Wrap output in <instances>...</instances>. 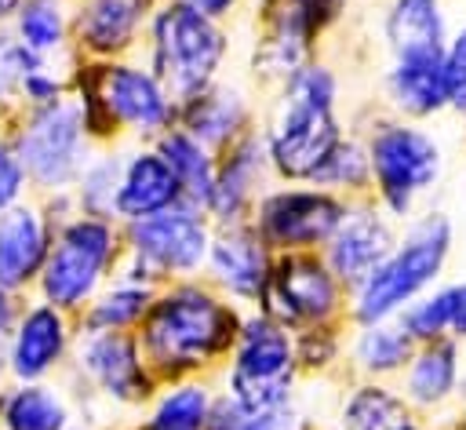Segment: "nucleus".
<instances>
[{"label":"nucleus","mask_w":466,"mask_h":430,"mask_svg":"<svg viewBox=\"0 0 466 430\" xmlns=\"http://www.w3.org/2000/svg\"><path fill=\"white\" fill-rule=\"evenodd\" d=\"M240 321L244 310L237 302L218 295L208 281L186 277L157 288L135 339L157 383L200 379L229 357Z\"/></svg>","instance_id":"f257e3e1"},{"label":"nucleus","mask_w":466,"mask_h":430,"mask_svg":"<svg viewBox=\"0 0 466 430\" xmlns=\"http://www.w3.org/2000/svg\"><path fill=\"white\" fill-rule=\"evenodd\" d=\"M339 102L342 80L320 58H309L277 84L273 117L262 128V146L277 182H309L328 153L342 142L350 128Z\"/></svg>","instance_id":"f03ea898"},{"label":"nucleus","mask_w":466,"mask_h":430,"mask_svg":"<svg viewBox=\"0 0 466 430\" xmlns=\"http://www.w3.org/2000/svg\"><path fill=\"white\" fill-rule=\"evenodd\" d=\"M455 251V226L441 208H419L382 262L350 292L346 324H371L397 317L408 302L444 281V270Z\"/></svg>","instance_id":"7ed1b4c3"},{"label":"nucleus","mask_w":466,"mask_h":430,"mask_svg":"<svg viewBox=\"0 0 466 430\" xmlns=\"http://www.w3.org/2000/svg\"><path fill=\"white\" fill-rule=\"evenodd\" d=\"M368 168H371V200L397 222H408L422 200L437 189L444 175L441 138L419 124L393 113H379L360 128Z\"/></svg>","instance_id":"20e7f679"},{"label":"nucleus","mask_w":466,"mask_h":430,"mask_svg":"<svg viewBox=\"0 0 466 430\" xmlns=\"http://www.w3.org/2000/svg\"><path fill=\"white\" fill-rule=\"evenodd\" d=\"M146 51L153 77L175 102H186L218 80L229 55V33L222 22L200 11L164 0L146 26Z\"/></svg>","instance_id":"39448f33"},{"label":"nucleus","mask_w":466,"mask_h":430,"mask_svg":"<svg viewBox=\"0 0 466 430\" xmlns=\"http://www.w3.org/2000/svg\"><path fill=\"white\" fill-rule=\"evenodd\" d=\"M211 244V219L189 204L164 208L138 222H124V273L160 288L197 277Z\"/></svg>","instance_id":"423d86ee"},{"label":"nucleus","mask_w":466,"mask_h":430,"mask_svg":"<svg viewBox=\"0 0 466 430\" xmlns=\"http://www.w3.org/2000/svg\"><path fill=\"white\" fill-rule=\"evenodd\" d=\"M84 124L95 131H135L138 138H157L178 120V102L153 77L149 66L102 62L91 69L80 102Z\"/></svg>","instance_id":"0eeeda50"},{"label":"nucleus","mask_w":466,"mask_h":430,"mask_svg":"<svg viewBox=\"0 0 466 430\" xmlns=\"http://www.w3.org/2000/svg\"><path fill=\"white\" fill-rule=\"evenodd\" d=\"M295 383V335L262 310L244 313L226 357V394L251 408H288Z\"/></svg>","instance_id":"6e6552de"},{"label":"nucleus","mask_w":466,"mask_h":430,"mask_svg":"<svg viewBox=\"0 0 466 430\" xmlns=\"http://www.w3.org/2000/svg\"><path fill=\"white\" fill-rule=\"evenodd\" d=\"M350 292L328 270L320 251H284L273 259L258 310L288 332L313 324H346Z\"/></svg>","instance_id":"1a4fd4ad"},{"label":"nucleus","mask_w":466,"mask_h":430,"mask_svg":"<svg viewBox=\"0 0 466 430\" xmlns=\"http://www.w3.org/2000/svg\"><path fill=\"white\" fill-rule=\"evenodd\" d=\"M346 197L328 193L309 182H277L266 186L262 197L251 208V226L262 233V241L284 255V251H320L335 226L346 215Z\"/></svg>","instance_id":"9d476101"},{"label":"nucleus","mask_w":466,"mask_h":430,"mask_svg":"<svg viewBox=\"0 0 466 430\" xmlns=\"http://www.w3.org/2000/svg\"><path fill=\"white\" fill-rule=\"evenodd\" d=\"M120 241L124 237L113 226V219H95V215L73 219L58 233V244L47 259L44 295L62 310H73L84 299H91L98 284L109 277V270H116Z\"/></svg>","instance_id":"9b49d317"},{"label":"nucleus","mask_w":466,"mask_h":430,"mask_svg":"<svg viewBox=\"0 0 466 430\" xmlns=\"http://www.w3.org/2000/svg\"><path fill=\"white\" fill-rule=\"evenodd\" d=\"M273 259H277V251L262 241V233L251 226V219L218 222V226L211 222V244H208V259H204L200 273L229 302L258 310Z\"/></svg>","instance_id":"f8f14e48"},{"label":"nucleus","mask_w":466,"mask_h":430,"mask_svg":"<svg viewBox=\"0 0 466 430\" xmlns=\"http://www.w3.org/2000/svg\"><path fill=\"white\" fill-rule=\"evenodd\" d=\"M84 113L76 102H51L44 106L22 131L18 164L40 186H66L84 168Z\"/></svg>","instance_id":"ddd939ff"},{"label":"nucleus","mask_w":466,"mask_h":430,"mask_svg":"<svg viewBox=\"0 0 466 430\" xmlns=\"http://www.w3.org/2000/svg\"><path fill=\"white\" fill-rule=\"evenodd\" d=\"M382 106L400 120L430 124L448 113L444 102V44H419L386 51L382 69Z\"/></svg>","instance_id":"4468645a"},{"label":"nucleus","mask_w":466,"mask_h":430,"mask_svg":"<svg viewBox=\"0 0 466 430\" xmlns=\"http://www.w3.org/2000/svg\"><path fill=\"white\" fill-rule=\"evenodd\" d=\"M400 233V222L390 219L371 197H357L346 204L342 222L335 226V233L328 237V244L320 248L328 270L342 281L346 292H353L379 262L382 255L393 248Z\"/></svg>","instance_id":"2eb2a0df"},{"label":"nucleus","mask_w":466,"mask_h":430,"mask_svg":"<svg viewBox=\"0 0 466 430\" xmlns=\"http://www.w3.org/2000/svg\"><path fill=\"white\" fill-rule=\"evenodd\" d=\"M269 179L273 171H269V157L262 146V131L251 128L215 153V193L208 204V219L215 226L251 219V208L262 197Z\"/></svg>","instance_id":"dca6fc26"},{"label":"nucleus","mask_w":466,"mask_h":430,"mask_svg":"<svg viewBox=\"0 0 466 430\" xmlns=\"http://www.w3.org/2000/svg\"><path fill=\"white\" fill-rule=\"evenodd\" d=\"M80 368L106 397L120 404H142L160 386L142 357L135 332H87L80 343Z\"/></svg>","instance_id":"f3484780"},{"label":"nucleus","mask_w":466,"mask_h":430,"mask_svg":"<svg viewBox=\"0 0 466 430\" xmlns=\"http://www.w3.org/2000/svg\"><path fill=\"white\" fill-rule=\"evenodd\" d=\"M462 361L466 346L455 339H430L415 343L404 372L393 379L408 408L422 419H448V412L459 401V383H462Z\"/></svg>","instance_id":"a211bd4d"},{"label":"nucleus","mask_w":466,"mask_h":430,"mask_svg":"<svg viewBox=\"0 0 466 430\" xmlns=\"http://www.w3.org/2000/svg\"><path fill=\"white\" fill-rule=\"evenodd\" d=\"M175 204H182V189H178L171 168L164 164V157L153 146L131 149L120 164L113 215L120 222H138V219L157 215V211L175 208Z\"/></svg>","instance_id":"6ab92c4d"},{"label":"nucleus","mask_w":466,"mask_h":430,"mask_svg":"<svg viewBox=\"0 0 466 430\" xmlns=\"http://www.w3.org/2000/svg\"><path fill=\"white\" fill-rule=\"evenodd\" d=\"M178 128H186L197 142H204L211 153L226 149L233 138L251 131V106L240 87L215 80L200 95L178 102Z\"/></svg>","instance_id":"aec40b11"},{"label":"nucleus","mask_w":466,"mask_h":430,"mask_svg":"<svg viewBox=\"0 0 466 430\" xmlns=\"http://www.w3.org/2000/svg\"><path fill=\"white\" fill-rule=\"evenodd\" d=\"M153 11L157 0H84L76 15L80 44L98 58L124 55L138 44Z\"/></svg>","instance_id":"412c9836"},{"label":"nucleus","mask_w":466,"mask_h":430,"mask_svg":"<svg viewBox=\"0 0 466 430\" xmlns=\"http://www.w3.org/2000/svg\"><path fill=\"white\" fill-rule=\"evenodd\" d=\"M339 430H433V423L408 408L397 383L353 379L339 404Z\"/></svg>","instance_id":"4be33fe9"},{"label":"nucleus","mask_w":466,"mask_h":430,"mask_svg":"<svg viewBox=\"0 0 466 430\" xmlns=\"http://www.w3.org/2000/svg\"><path fill=\"white\" fill-rule=\"evenodd\" d=\"M411 350H415V339L400 328L397 317L371 321V324H350V335H346V364L353 379L393 383L404 372Z\"/></svg>","instance_id":"5701e85b"},{"label":"nucleus","mask_w":466,"mask_h":430,"mask_svg":"<svg viewBox=\"0 0 466 430\" xmlns=\"http://www.w3.org/2000/svg\"><path fill=\"white\" fill-rule=\"evenodd\" d=\"M153 149L171 168V175L182 189V204L208 215V204H211V193H215V153L178 124L167 128L164 135H157Z\"/></svg>","instance_id":"b1692460"},{"label":"nucleus","mask_w":466,"mask_h":430,"mask_svg":"<svg viewBox=\"0 0 466 430\" xmlns=\"http://www.w3.org/2000/svg\"><path fill=\"white\" fill-rule=\"evenodd\" d=\"M451 33L444 0H386L379 18V36L386 51L419 47V44H444Z\"/></svg>","instance_id":"393cba45"},{"label":"nucleus","mask_w":466,"mask_h":430,"mask_svg":"<svg viewBox=\"0 0 466 430\" xmlns=\"http://www.w3.org/2000/svg\"><path fill=\"white\" fill-rule=\"evenodd\" d=\"M62 350H66V324L58 310L36 306L18 324V335L11 346V368L22 379H36L62 357Z\"/></svg>","instance_id":"a878e982"},{"label":"nucleus","mask_w":466,"mask_h":430,"mask_svg":"<svg viewBox=\"0 0 466 430\" xmlns=\"http://www.w3.org/2000/svg\"><path fill=\"white\" fill-rule=\"evenodd\" d=\"M44 259V226L29 208H11L0 219V288L25 284Z\"/></svg>","instance_id":"bb28decb"},{"label":"nucleus","mask_w":466,"mask_h":430,"mask_svg":"<svg viewBox=\"0 0 466 430\" xmlns=\"http://www.w3.org/2000/svg\"><path fill=\"white\" fill-rule=\"evenodd\" d=\"M153 394V408L142 419V430H208L215 390L204 379H175L160 383Z\"/></svg>","instance_id":"cd10ccee"},{"label":"nucleus","mask_w":466,"mask_h":430,"mask_svg":"<svg viewBox=\"0 0 466 430\" xmlns=\"http://www.w3.org/2000/svg\"><path fill=\"white\" fill-rule=\"evenodd\" d=\"M153 295H157L153 284H146L142 277H131V273L120 270L113 277V284L91 302L87 332H135L138 321L146 317Z\"/></svg>","instance_id":"c85d7f7f"},{"label":"nucleus","mask_w":466,"mask_h":430,"mask_svg":"<svg viewBox=\"0 0 466 430\" xmlns=\"http://www.w3.org/2000/svg\"><path fill=\"white\" fill-rule=\"evenodd\" d=\"M309 186H320V189L339 193L346 200H357V197L371 193V168H368V153H364L360 131H346L342 135V142L328 153V160L317 168Z\"/></svg>","instance_id":"c756f323"},{"label":"nucleus","mask_w":466,"mask_h":430,"mask_svg":"<svg viewBox=\"0 0 466 430\" xmlns=\"http://www.w3.org/2000/svg\"><path fill=\"white\" fill-rule=\"evenodd\" d=\"M208 430H306V426L291 404L288 408H251L222 390L211 401Z\"/></svg>","instance_id":"7c9ffc66"},{"label":"nucleus","mask_w":466,"mask_h":430,"mask_svg":"<svg viewBox=\"0 0 466 430\" xmlns=\"http://www.w3.org/2000/svg\"><path fill=\"white\" fill-rule=\"evenodd\" d=\"M350 324H313V328H299L295 335V361H299V375H328L335 368L346 364V332Z\"/></svg>","instance_id":"2f4dec72"},{"label":"nucleus","mask_w":466,"mask_h":430,"mask_svg":"<svg viewBox=\"0 0 466 430\" xmlns=\"http://www.w3.org/2000/svg\"><path fill=\"white\" fill-rule=\"evenodd\" d=\"M4 423H7V430H62L66 404L44 386H25V390L11 394L7 408H4Z\"/></svg>","instance_id":"473e14b6"},{"label":"nucleus","mask_w":466,"mask_h":430,"mask_svg":"<svg viewBox=\"0 0 466 430\" xmlns=\"http://www.w3.org/2000/svg\"><path fill=\"white\" fill-rule=\"evenodd\" d=\"M18 36H22V47H29L33 55L58 47L62 36H66V18H62L58 4H51V0H25L18 7Z\"/></svg>","instance_id":"72a5a7b5"},{"label":"nucleus","mask_w":466,"mask_h":430,"mask_svg":"<svg viewBox=\"0 0 466 430\" xmlns=\"http://www.w3.org/2000/svg\"><path fill=\"white\" fill-rule=\"evenodd\" d=\"M124 157H102L91 168H80V204L95 219H113V197H116V179H120Z\"/></svg>","instance_id":"f704fd0d"},{"label":"nucleus","mask_w":466,"mask_h":430,"mask_svg":"<svg viewBox=\"0 0 466 430\" xmlns=\"http://www.w3.org/2000/svg\"><path fill=\"white\" fill-rule=\"evenodd\" d=\"M444 102L448 113L466 120V22L444 40Z\"/></svg>","instance_id":"c9c22d12"},{"label":"nucleus","mask_w":466,"mask_h":430,"mask_svg":"<svg viewBox=\"0 0 466 430\" xmlns=\"http://www.w3.org/2000/svg\"><path fill=\"white\" fill-rule=\"evenodd\" d=\"M441 299V317H444V335L466 346V281H441L437 284Z\"/></svg>","instance_id":"e433bc0d"},{"label":"nucleus","mask_w":466,"mask_h":430,"mask_svg":"<svg viewBox=\"0 0 466 430\" xmlns=\"http://www.w3.org/2000/svg\"><path fill=\"white\" fill-rule=\"evenodd\" d=\"M33 69H36L33 51L22 47V44H15V40H4V36H0V98H4L18 80H25V73H33Z\"/></svg>","instance_id":"4c0bfd02"},{"label":"nucleus","mask_w":466,"mask_h":430,"mask_svg":"<svg viewBox=\"0 0 466 430\" xmlns=\"http://www.w3.org/2000/svg\"><path fill=\"white\" fill-rule=\"evenodd\" d=\"M22 179H25V171H22L18 157H11V153L0 146V211L15 204V197L22 193Z\"/></svg>","instance_id":"58836bf2"},{"label":"nucleus","mask_w":466,"mask_h":430,"mask_svg":"<svg viewBox=\"0 0 466 430\" xmlns=\"http://www.w3.org/2000/svg\"><path fill=\"white\" fill-rule=\"evenodd\" d=\"M291 4H299V7L313 18V26H317L320 33H328V29L342 18V11H346V0H291Z\"/></svg>","instance_id":"ea45409f"},{"label":"nucleus","mask_w":466,"mask_h":430,"mask_svg":"<svg viewBox=\"0 0 466 430\" xmlns=\"http://www.w3.org/2000/svg\"><path fill=\"white\" fill-rule=\"evenodd\" d=\"M175 4H186V7H193V11H200V15L215 18V22L229 18L240 7V0H175Z\"/></svg>","instance_id":"a19ab883"},{"label":"nucleus","mask_w":466,"mask_h":430,"mask_svg":"<svg viewBox=\"0 0 466 430\" xmlns=\"http://www.w3.org/2000/svg\"><path fill=\"white\" fill-rule=\"evenodd\" d=\"M448 419H451V423H448V430H466V397H462V401H455V408L448 412Z\"/></svg>","instance_id":"79ce46f5"},{"label":"nucleus","mask_w":466,"mask_h":430,"mask_svg":"<svg viewBox=\"0 0 466 430\" xmlns=\"http://www.w3.org/2000/svg\"><path fill=\"white\" fill-rule=\"evenodd\" d=\"M11 324V302H7V295H4V288H0V332Z\"/></svg>","instance_id":"37998d69"},{"label":"nucleus","mask_w":466,"mask_h":430,"mask_svg":"<svg viewBox=\"0 0 466 430\" xmlns=\"http://www.w3.org/2000/svg\"><path fill=\"white\" fill-rule=\"evenodd\" d=\"M466 397V361H462V383H459V401Z\"/></svg>","instance_id":"c03bdc74"}]
</instances>
